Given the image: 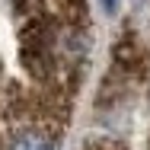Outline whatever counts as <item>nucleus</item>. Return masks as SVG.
I'll list each match as a JSON object with an SVG mask.
<instances>
[{
	"label": "nucleus",
	"mask_w": 150,
	"mask_h": 150,
	"mask_svg": "<svg viewBox=\"0 0 150 150\" xmlns=\"http://www.w3.org/2000/svg\"><path fill=\"white\" fill-rule=\"evenodd\" d=\"M19 64L32 86L74 105L90 61L93 23L86 0H16Z\"/></svg>",
	"instance_id": "1"
},
{
	"label": "nucleus",
	"mask_w": 150,
	"mask_h": 150,
	"mask_svg": "<svg viewBox=\"0 0 150 150\" xmlns=\"http://www.w3.org/2000/svg\"><path fill=\"white\" fill-rule=\"evenodd\" d=\"M70 102L0 74V150H61Z\"/></svg>",
	"instance_id": "2"
},
{
	"label": "nucleus",
	"mask_w": 150,
	"mask_h": 150,
	"mask_svg": "<svg viewBox=\"0 0 150 150\" xmlns=\"http://www.w3.org/2000/svg\"><path fill=\"white\" fill-rule=\"evenodd\" d=\"M150 77V61L144 45L137 42V35L131 29H125L115 42V51H112V67H109V77H105V86L99 93V102L118 109L125 102H131L137 93L147 86Z\"/></svg>",
	"instance_id": "3"
},
{
	"label": "nucleus",
	"mask_w": 150,
	"mask_h": 150,
	"mask_svg": "<svg viewBox=\"0 0 150 150\" xmlns=\"http://www.w3.org/2000/svg\"><path fill=\"white\" fill-rule=\"evenodd\" d=\"M83 150H128L121 141H112V137H99V141H93V144H86Z\"/></svg>",
	"instance_id": "4"
},
{
	"label": "nucleus",
	"mask_w": 150,
	"mask_h": 150,
	"mask_svg": "<svg viewBox=\"0 0 150 150\" xmlns=\"http://www.w3.org/2000/svg\"><path fill=\"white\" fill-rule=\"evenodd\" d=\"M102 10H105V13H115V10H118V0H102Z\"/></svg>",
	"instance_id": "5"
}]
</instances>
